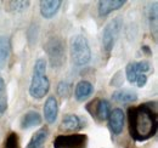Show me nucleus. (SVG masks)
<instances>
[{
    "label": "nucleus",
    "instance_id": "nucleus-1",
    "mask_svg": "<svg viewBox=\"0 0 158 148\" xmlns=\"http://www.w3.org/2000/svg\"><path fill=\"white\" fill-rule=\"evenodd\" d=\"M157 102L150 101L128 109V128L134 141L145 142L157 132Z\"/></svg>",
    "mask_w": 158,
    "mask_h": 148
},
{
    "label": "nucleus",
    "instance_id": "nucleus-2",
    "mask_svg": "<svg viewBox=\"0 0 158 148\" xmlns=\"http://www.w3.org/2000/svg\"><path fill=\"white\" fill-rule=\"evenodd\" d=\"M46 61L40 57L35 61L33 67V75L29 85V95L35 98L41 100L50 90V81L46 76Z\"/></svg>",
    "mask_w": 158,
    "mask_h": 148
},
{
    "label": "nucleus",
    "instance_id": "nucleus-3",
    "mask_svg": "<svg viewBox=\"0 0 158 148\" xmlns=\"http://www.w3.org/2000/svg\"><path fill=\"white\" fill-rule=\"evenodd\" d=\"M69 56L73 66L84 67L91 61V49L88 39L81 35L76 34L69 40Z\"/></svg>",
    "mask_w": 158,
    "mask_h": 148
},
{
    "label": "nucleus",
    "instance_id": "nucleus-4",
    "mask_svg": "<svg viewBox=\"0 0 158 148\" xmlns=\"http://www.w3.org/2000/svg\"><path fill=\"white\" fill-rule=\"evenodd\" d=\"M44 50L48 55L49 62L52 68H59L64 63L66 47H64V41L61 37L54 35L49 38L44 45Z\"/></svg>",
    "mask_w": 158,
    "mask_h": 148
},
{
    "label": "nucleus",
    "instance_id": "nucleus-5",
    "mask_svg": "<svg viewBox=\"0 0 158 148\" xmlns=\"http://www.w3.org/2000/svg\"><path fill=\"white\" fill-rule=\"evenodd\" d=\"M123 27V19L122 17H114L111 19L102 31V49L106 52V55H110L114 43L118 38L120 29Z\"/></svg>",
    "mask_w": 158,
    "mask_h": 148
},
{
    "label": "nucleus",
    "instance_id": "nucleus-6",
    "mask_svg": "<svg viewBox=\"0 0 158 148\" xmlns=\"http://www.w3.org/2000/svg\"><path fill=\"white\" fill-rule=\"evenodd\" d=\"M88 136L85 134H69L59 135L52 142L54 148H86Z\"/></svg>",
    "mask_w": 158,
    "mask_h": 148
},
{
    "label": "nucleus",
    "instance_id": "nucleus-7",
    "mask_svg": "<svg viewBox=\"0 0 158 148\" xmlns=\"http://www.w3.org/2000/svg\"><path fill=\"white\" fill-rule=\"evenodd\" d=\"M85 108L93 118H95L96 120H100V121L107 120L111 114V111H112L110 101H107L105 98H96V100L89 102L85 106Z\"/></svg>",
    "mask_w": 158,
    "mask_h": 148
},
{
    "label": "nucleus",
    "instance_id": "nucleus-8",
    "mask_svg": "<svg viewBox=\"0 0 158 148\" xmlns=\"http://www.w3.org/2000/svg\"><path fill=\"white\" fill-rule=\"evenodd\" d=\"M107 120H108V123H107L108 130L111 131V134L113 136H118L123 132L124 124H125V114H124L123 109L113 108Z\"/></svg>",
    "mask_w": 158,
    "mask_h": 148
},
{
    "label": "nucleus",
    "instance_id": "nucleus-9",
    "mask_svg": "<svg viewBox=\"0 0 158 148\" xmlns=\"http://www.w3.org/2000/svg\"><path fill=\"white\" fill-rule=\"evenodd\" d=\"M83 126L84 123L80 117H78L77 114H66L61 120L59 130L62 132H74L83 129Z\"/></svg>",
    "mask_w": 158,
    "mask_h": 148
},
{
    "label": "nucleus",
    "instance_id": "nucleus-10",
    "mask_svg": "<svg viewBox=\"0 0 158 148\" xmlns=\"http://www.w3.org/2000/svg\"><path fill=\"white\" fill-rule=\"evenodd\" d=\"M57 114H59V105H57V100L55 96H49L48 100L45 101L44 105V117L45 120L49 124H54L57 119Z\"/></svg>",
    "mask_w": 158,
    "mask_h": 148
},
{
    "label": "nucleus",
    "instance_id": "nucleus-11",
    "mask_svg": "<svg viewBox=\"0 0 158 148\" xmlns=\"http://www.w3.org/2000/svg\"><path fill=\"white\" fill-rule=\"evenodd\" d=\"M62 1L60 0H46L40 1V14L44 18H52L59 12Z\"/></svg>",
    "mask_w": 158,
    "mask_h": 148
},
{
    "label": "nucleus",
    "instance_id": "nucleus-12",
    "mask_svg": "<svg viewBox=\"0 0 158 148\" xmlns=\"http://www.w3.org/2000/svg\"><path fill=\"white\" fill-rule=\"evenodd\" d=\"M93 92H94V85L88 80H80L76 85L74 97L79 102H84L93 95Z\"/></svg>",
    "mask_w": 158,
    "mask_h": 148
},
{
    "label": "nucleus",
    "instance_id": "nucleus-13",
    "mask_svg": "<svg viewBox=\"0 0 158 148\" xmlns=\"http://www.w3.org/2000/svg\"><path fill=\"white\" fill-rule=\"evenodd\" d=\"M125 5V0H101L99 1V15L101 17L110 15Z\"/></svg>",
    "mask_w": 158,
    "mask_h": 148
},
{
    "label": "nucleus",
    "instance_id": "nucleus-14",
    "mask_svg": "<svg viewBox=\"0 0 158 148\" xmlns=\"http://www.w3.org/2000/svg\"><path fill=\"white\" fill-rule=\"evenodd\" d=\"M49 137V129L48 126H41L38 131H35L29 140L26 148H44V145Z\"/></svg>",
    "mask_w": 158,
    "mask_h": 148
},
{
    "label": "nucleus",
    "instance_id": "nucleus-15",
    "mask_svg": "<svg viewBox=\"0 0 158 148\" xmlns=\"http://www.w3.org/2000/svg\"><path fill=\"white\" fill-rule=\"evenodd\" d=\"M112 100L118 103L128 105V103H133V102L138 101V93L133 90H129V89H122V90H117L112 93Z\"/></svg>",
    "mask_w": 158,
    "mask_h": 148
},
{
    "label": "nucleus",
    "instance_id": "nucleus-16",
    "mask_svg": "<svg viewBox=\"0 0 158 148\" xmlns=\"http://www.w3.org/2000/svg\"><path fill=\"white\" fill-rule=\"evenodd\" d=\"M41 124V115L38 112L29 111L21 118V128L22 129H31L34 126H38Z\"/></svg>",
    "mask_w": 158,
    "mask_h": 148
},
{
    "label": "nucleus",
    "instance_id": "nucleus-17",
    "mask_svg": "<svg viewBox=\"0 0 158 148\" xmlns=\"http://www.w3.org/2000/svg\"><path fill=\"white\" fill-rule=\"evenodd\" d=\"M11 52V44H10V38L6 35L0 37V71H2L9 61Z\"/></svg>",
    "mask_w": 158,
    "mask_h": 148
},
{
    "label": "nucleus",
    "instance_id": "nucleus-18",
    "mask_svg": "<svg viewBox=\"0 0 158 148\" xmlns=\"http://www.w3.org/2000/svg\"><path fill=\"white\" fill-rule=\"evenodd\" d=\"M147 17H148V23H150L152 34L155 37H157V4H152V5L148 6Z\"/></svg>",
    "mask_w": 158,
    "mask_h": 148
},
{
    "label": "nucleus",
    "instance_id": "nucleus-19",
    "mask_svg": "<svg viewBox=\"0 0 158 148\" xmlns=\"http://www.w3.org/2000/svg\"><path fill=\"white\" fill-rule=\"evenodd\" d=\"M140 75V73L138 72L136 67H135V62H129L125 67V76H127V80L131 84H135L138 76Z\"/></svg>",
    "mask_w": 158,
    "mask_h": 148
},
{
    "label": "nucleus",
    "instance_id": "nucleus-20",
    "mask_svg": "<svg viewBox=\"0 0 158 148\" xmlns=\"http://www.w3.org/2000/svg\"><path fill=\"white\" fill-rule=\"evenodd\" d=\"M4 148H20L19 135L16 132H10L7 135V137L5 138V142H4Z\"/></svg>",
    "mask_w": 158,
    "mask_h": 148
},
{
    "label": "nucleus",
    "instance_id": "nucleus-21",
    "mask_svg": "<svg viewBox=\"0 0 158 148\" xmlns=\"http://www.w3.org/2000/svg\"><path fill=\"white\" fill-rule=\"evenodd\" d=\"M9 5L6 6L9 11H12V12H20L23 11L24 9H27L29 6V1H10L7 2Z\"/></svg>",
    "mask_w": 158,
    "mask_h": 148
},
{
    "label": "nucleus",
    "instance_id": "nucleus-22",
    "mask_svg": "<svg viewBox=\"0 0 158 148\" xmlns=\"http://www.w3.org/2000/svg\"><path fill=\"white\" fill-rule=\"evenodd\" d=\"M69 92H71V85L67 81H61L57 85V95L60 97H62V98L68 97Z\"/></svg>",
    "mask_w": 158,
    "mask_h": 148
},
{
    "label": "nucleus",
    "instance_id": "nucleus-23",
    "mask_svg": "<svg viewBox=\"0 0 158 148\" xmlns=\"http://www.w3.org/2000/svg\"><path fill=\"white\" fill-rule=\"evenodd\" d=\"M135 67L140 74H147L151 71V64L148 61H139L135 62Z\"/></svg>",
    "mask_w": 158,
    "mask_h": 148
},
{
    "label": "nucleus",
    "instance_id": "nucleus-24",
    "mask_svg": "<svg viewBox=\"0 0 158 148\" xmlns=\"http://www.w3.org/2000/svg\"><path fill=\"white\" fill-rule=\"evenodd\" d=\"M7 111V95L5 91H0V117Z\"/></svg>",
    "mask_w": 158,
    "mask_h": 148
},
{
    "label": "nucleus",
    "instance_id": "nucleus-25",
    "mask_svg": "<svg viewBox=\"0 0 158 148\" xmlns=\"http://www.w3.org/2000/svg\"><path fill=\"white\" fill-rule=\"evenodd\" d=\"M146 83H147V74H140L135 81L138 88H143L146 85Z\"/></svg>",
    "mask_w": 158,
    "mask_h": 148
},
{
    "label": "nucleus",
    "instance_id": "nucleus-26",
    "mask_svg": "<svg viewBox=\"0 0 158 148\" xmlns=\"http://www.w3.org/2000/svg\"><path fill=\"white\" fill-rule=\"evenodd\" d=\"M0 91H6V85H5V80L0 76Z\"/></svg>",
    "mask_w": 158,
    "mask_h": 148
}]
</instances>
